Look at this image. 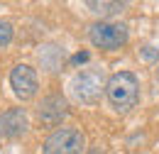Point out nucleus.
Instances as JSON below:
<instances>
[{
	"instance_id": "obj_1",
	"label": "nucleus",
	"mask_w": 159,
	"mask_h": 154,
	"mask_svg": "<svg viewBox=\"0 0 159 154\" xmlns=\"http://www.w3.org/2000/svg\"><path fill=\"white\" fill-rule=\"evenodd\" d=\"M105 98L115 113H130L139 103V81L132 71H118L105 81Z\"/></svg>"
},
{
	"instance_id": "obj_2",
	"label": "nucleus",
	"mask_w": 159,
	"mask_h": 154,
	"mask_svg": "<svg viewBox=\"0 0 159 154\" xmlns=\"http://www.w3.org/2000/svg\"><path fill=\"white\" fill-rule=\"evenodd\" d=\"M69 93L81 105H96L105 93V76L98 69H83L69 81Z\"/></svg>"
},
{
	"instance_id": "obj_3",
	"label": "nucleus",
	"mask_w": 159,
	"mask_h": 154,
	"mask_svg": "<svg viewBox=\"0 0 159 154\" xmlns=\"http://www.w3.org/2000/svg\"><path fill=\"white\" fill-rule=\"evenodd\" d=\"M44 154H86V135L76 125H61L42 144Z\"/></svg>"
},
{
	"instance_id": "obj_4",
	"label": "nucleus",
	"mask_w": 159,
	"mask_h": 154,
	"mask_svg": "<svg viewBox=\"0 0 159 154\" xmlns=\"http://www.w3.org/2000/svg\"><path fill=\"white\" fill-rule=\"evenodd\" d=\"M88 39L96 49H103V52H115L120 47L127 44L130 39V29L120 22H108V20H100V22H93L88 27Z\"/></svg>"
},
{
	"instance_id": "obj_5",
	"label": "nucleus",
	"mask_w": 159,
	"mask_h": 154,
	"mask_svg": "<svg viewBox=\"0 0 159 154\" xmlns=\"http://www.w3.org/2000/svg\"><path fill=\"white\" fill-rule=\"evenodd\" d=\"M10 88L20 100H30L37 96L39 91V81H37V71L30 64H17L10 71Z\"/></svg>"
},
{
	"instance_id": "obj_6",
	"label": "nucleus",
	"mask_w": 159,
	"mask_h": 154,
	"mask_svg": "<svg viewBox=\"0 0 159 154\" xmlns=\"http://www.w3.org/2000/svg\"><path fill=\"white\" fill-rule=\"evenodd\" d=\"M66 115H69V103L59 93L42 98V103L37 105V117H39V122L44 127H59Z\"/></svg>"
},
{
	"instance_id": "obj_7",
	"label": "nucleus",
	"mask_w": 159,
	"mask_h": 154,
	"mask_svg": "<svg viewBox=\"0 0 159 154\" xmlns=\"http://www.w3.org/2000/svg\"><path fill=\"white\" fill-rule=\"evenodd\" d=\"M30 127V117L22 108H10L0 115V137L5 139H17L27 132Z\"/></svg>"
},
{
	"instance_id": "obj_8",
	"label": "nucleus",
	"mask_w": 159,
	"mask_h": 154,
	"mask_svg": "<svg viewBox=\"0 0 159 154\" xmlns=\"http://www.w3.org/2000/svg\"><path fill=\"white\" fill-rule=\"evenodd\" d=\"M86 7L93 12V15H100V17H110V15H120L127 5L125 2H110V0H88Z\"/></svg>"
},
{
	"instance_id": "obj_9",
	"label": "nucleus",
	"mask_w": 159,
	"mask_h": 154,
	"mask_svg": "<svg viewBox=\"0 0 159 154\" xmlns=\"http://www.w3.org/2000/svg\"><path fill=\"white\" fill-rule=\"evenodd\" d=\"M12 34H15V27H12V22H7V20H0V49H5V47L12 42Z\"/></svg>"
},
{
	"instance_id": "obj_10",
	"label": "nucleus",
	"mask_w": 159,
	"mask_h": 154,
	"mask_svg": "<svg viewBox=\"0 0 159 154\" xmlns=\"http://www.w3.org/2000/svg\"><path fill=\"white\" fill-rule=\"evenodd\" d=\"M139 57H142V61H157L159 59V49L152 47V44H147V47L139 49Z\"/></svg>"
},
{
	"instance_id": "obj_11",
	"label": "nucleus",
	"mask_w": 159,
	"mask_h": 154,
	"mask_svg": "<svg viewBox=\"0 0 159 154\" xmlns=\"http://www.w3.org/2000/svg\"><path fill=\"white\" fill-rule=\"evenodd\" d=\"M71 61H74V64H83V61H88V54H86V52H83V54H76Z\"/></svg>"
},
{
	"instance_id": "obj_12",
	"label": "nucleus",
	"mask_w": 159,
	"mask_h": 154,
	"mask_svg": "<svg viewBox=\"0 0 159 154\" xmlns=\"http://www.w3.org/2000/svg\"><path fill=\"white\" fill-rule=\"evenodd\" d=\"M88 154H103V149H91Z\"/></svg>"
},
{
	"instance_id": "obj_13",
	"label": "nucleus",
	"mask_w": 159,
	"mask_h": 154,
	"mask_svg": "<svg viewBox=\"0 0 159 154\" xmlns=\"http://www.w3.org/2000/svg\"><path fill=\"white\" fill-rule=\"evenodd\" d=\"M157 78H159V69H157Z\"/></svg>"
}]
</instances>
